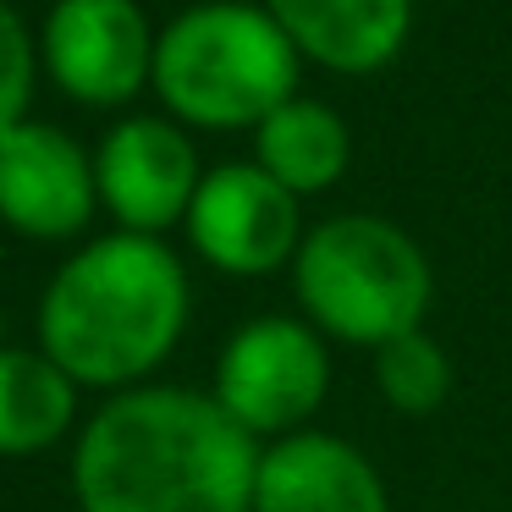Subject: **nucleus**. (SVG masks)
<instances>
[{"mask_svg":"<svg viewBox=\"0 0 512 512\" xmlns=\"http://www.w3.org/2000/svg\"><path fill=\"white\" fill-rule=\"evenodd\" d=\"M259 457L215 397L133 386L83 424L72 490L83 512H254Z\"/></svg>","mask_w":512,"mask_h":512,"instance_id":"f257e3e1","label":"nucleus"},{"mask_svg":"<svg viewBox=\"0 0 512 512\" xmlns=\"http://www.w3.org/2000/svg\"><path fill=\"white\" fill-rule=\"evenodd\" d=\"M188 270L160 237L111 232L67 259L39 303L50 364L78 386H133L188 331Z\"/></svg>","mask_w":512,"mask_h":512,"instance_id":"f03ea898","label":"nucleus"},{"mask_svg":"<svg viewBox=\"0 0 512 512\" xmlns=\"http://www.w3.org/2000/svg\"><path fill=\"white\" fill-rule=\"evenodd\" d=\"M298 45L265 6L204 0L171 17L155 45V94L188 127H259L298 100Z\"/></svg>","mask_w":512,"mask_h":512,"instance_id":"7ed1b4c3","label":"nucleus"},{"mask_svg":"<svg viewBox=\"0 0 512 512\" xmlns=\"http://www.w3.org/2000/svg\"><path fill=\"white\" fill-rule=\"evenodd\" d=\"M292 292L325 342L375 353L408 331H424L435 270L424 248L386 215H331L303 237L292 259Z\"/></svg>","mask_w":512,"mask_h":512,"instance_id":"20e7f679","label":"nucleus"},{"mask_svg":"<svg viewBox=\"0 0 512 512\" xmlns=\"http://www.w3.org/2000/svg\"><path fill=\"white\" fill-rule=\"evenodd\" d=\"M325 391H331V347L309 320L292 314H259L232 342L221 347L215 364V391L210 397L243 424L248 435H287L309 430L320 413Z\"/></svg>","mask_w":512,"mask_h":512,"instance_id":"39448f33","label":"nucleus"},{"mask_svg":"<svg viewBox=\"0 0 512 512\" xmlns=\"http://www.w3.org/2000/svg\"><path fill=\"white\" fill-rule=\"evenodd\" d=\"M155 45L138 0H56L39 28V61L78 105L111 111L155 83Z\"/></svg>","mask_w":512,"mask_h":512,"instance_id":"423d86ee","label":"nucleus"},{"mask_svg":"<svg viewBox=\"0 0 512 512\" xmlns=\"http://www.w3.org/2000/svg\"><path fill=\"white\" fill-rule=\"evenodd\" d=\"M303 210L265 166H215L204 171L188 210V243L221 276H270L292 265L303 248Z\"/></svg>","mask_w":512,"mask_h":512,"instance_id":"0eeeda50","label":"nucleus"},{"mask_svg":"<svg viewBox=\"0 0 512 512\" xmlns=\"http://www.w3.org/2000/svg\"><path fill=\"white\" fill-rule=\"evenodd\" d=\"M94 182H100V204L116 215L122 232L160 237L166 226L188 221L204 171L193 155V138L177 122L127 116L105 133L94 155Z\"/></svg>","mask_w":512,"mask_h":512,"instance_id":"6e6552de","label":"nucleus"},{"mask_svg":"<svg viewBox=\"0 0 512 512\" xmlns=\"http://www.w3.org/2000/svg\"><path fill=\"white\" fill-rule=\"evenodd\" d=\"M100 204L94 160L50 122H17L0 138V221L39 243H61L89 226Z\"/></svg>","mask_w":512,"mask_h":512,"instance_id":"1a4fd4ad","label":"nucleus"},{"mask_svg":"<svg viewBox=\"0 0 512 512\" xmlns=\"http://www.w3.org/2000/svg\"><path fill=\"white\" fill-rule=\"evenodd\" d=\"M254 512H391V490L347 435L298 430L259 457Z\"/></svg>","mask_w":512,"mask_h":512,"instance_id":"9d476101","label":"nucleus"},{"mask_svg":"<svg viewBox=\"0 0 512 512\" xmlns=\"http://www.w3.org/2000/svg\"><path fill=\"white\" fill-rule=\"evenodd\" d=\"M265 12L298 45V56L342 78L391 67L413 28V0H265Z\"/></svg>","mask_w":512,"mask_h":512,"instance_id":"9b49d317","label":"nucleus"},{"mask_svg":"<svg viewBox=\"0 0 512 512\" xmlns=\"http://www.w3.org/2000/svg\"><path fill=\"white\" fill-rule=\"evenodd\" d=\"M254 166H265L287 193L309 199L347 177L353 166V133L320 100H287L254 127Z\"/></svg>","mask_w":512,"mask_h":512,"instance_id":"f8f14e48","label":"nucleus"},{"mask_svg":"<svg viewBox=\"0 0 512 512\" xmlns=\"http://www.w3.org/2000/svg\"><path fill=\"white\" fill-rule=\"evenodd\" d=\"M78 413V380L50 353L0 347V457H28L56 446Z\"/></svg>","mask_w":512,"mask_h":512,"instance_id":"ddd939ff","label":"nucleus"},{"mask_svg":"<svg viewBox=\"0 0 512 512\" xmlns=\"http://www.w3.org/2000/svg\"><path fill=\"white\" fill-rule=\"evenodd\" d=\"M452 386H457L452 353L430 331H408L397 342L375 347V391L402 419H430V413H441L452 402Z\"/></svg>","mask_w":512,"mask_h":512,"instance_id":"4468645a","label":"nucleus"},{"mask_svg":"<svg viewBox=\"0 0 512 512\" xmlns=\"http://www.w3.org/2000/svg\"><path fill=\"white\" fill-rule=\"evenodd\" d=\"M28 94H34V34L28 23L0 0V138L17 122H28Z\"/></svg>","mask_w":512,"mask_h":512,"instance_id":"2eb2a0df","label":"nucleus"},{"mask_svg":"<svg viewBox=\"0 0 512 512\" xmlns=\"http://www.w3.org/2000/svg\"><path fill=\"white\" fill-rule=\"evenodd\" d=\"M0 331H6V320H0Z\"/></svg>","mask_w":512,"mask_h":512,"instance_id":"dca6fc26","label":"nucleus"}]
</instances>
